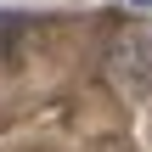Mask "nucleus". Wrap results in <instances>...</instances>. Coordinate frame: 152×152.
Masks as SVG:
<instances>
[{
    "label": "nucleus",
    "mask_w": 152,
    "mask_h": 152,
    "mask_svg": "<svg viewBox=\"0 0 152 152\" xmlns=\"http://www.w3.org/2000/svg\"><path fill=\"white\" fill-rule=\"evenodd\" d=\"M130 6H141V11H152V0H130Z\"/></svg>",
    "instance_id": "obj_1"
}]
</instances>
